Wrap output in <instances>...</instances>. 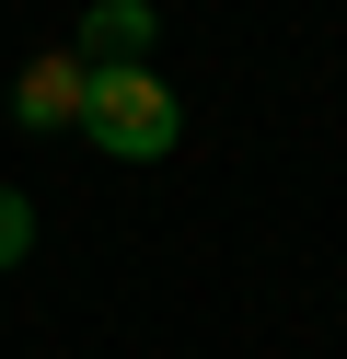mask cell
Wrapping results in <instances>:
<instances>
[{
  "instance_id": "obj_1",
  "label": "cell",
  "mask_w": 347,
  "mask_h": 359,
  "mask_svg": "<svg viewBox=\"0 0 347 359\" xmlns=\"http://www.w3.org/2000/svg\"><path fill=\"white\" fill-rule=\"evenodd\" d=\"M81 140L104 151V163H162V151L185 140V104H174V81H162L151 58H116V70L81 81Z\"/></svg>"
},
{
  "instance_id": "obj_2",
  "label": "cell",
  "mask_w": 347,
  "mask_h": 359,
  "mask_svg": "<svg viewBox=\"0 0 347 359\" xmlns=\"http://www.w3.org/2000/svg\"><path fill=\"white\" fill-rule=\"evenodd\" d=\"M151 35H162V0H93L81 35H69V58L81 70H116V58H151Z\"/></svg>"
},
{
  "instance_id": "obj_3",
  "label": "cell",
  "mask_w": 347,
  "mask_h": 359,
  "mask_svg": "<svg viewBox=\"0 0 347 359\" xmlns=\"http://www.w3.org/2000/svg\"><path fill=\"white\" fill-rule=\"evenodd\" d=\"M81 81H93L81 58H69V47H46L35 70L12 81V128H35V140H46V128H81Z\"/></svg>"
},
{
  "instance_id": "obj_4",
  "label": "cell",
  "mask_w": 347,
  "mask_h": 359,
  "mask_svg": "<svg viewBox=\"0 0 347 359\" xmlns=\"http://www.w3.org/2000/svg\"><path fill=\"white\" fill-rule=\"evenodd\" d=\"M23 255H35V209H23V197H12V186H0V278H12V266H23Z\"/></svg>"
}]
</instances>
